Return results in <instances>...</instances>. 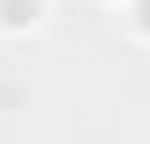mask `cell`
<instances>
[{
	"label": "cell",
	"mask_w": 150,
	"mask_h": 144,
	"mask_svg": "<svg viewBox=\"0 0 150 144\" xmlns=\"http://www.w3.org/2000/svg\"><path fill=\"white\" fill-rule=\"evenodd\" d=\"M40 0H0V23L6 29H23V23H35Z\"/></svg>",
	"instance_id": "6da1fadb"
},
{
	"label": "cell",
	"mask_w": 150,
	"mask_h": 144,
	"mask_svg": "<svg viewBox=\"0 0 150 144\" xmlns=\"http://www.w3.org/2000/svg\"><path fill=\"white\" fill-rule=\"evenodd\" d=\"M133 18H139V29L150 35V0H139V12H133Z\"/></svg>",
	"instance_id": "7a4b0ae2"
}]
</instances>
